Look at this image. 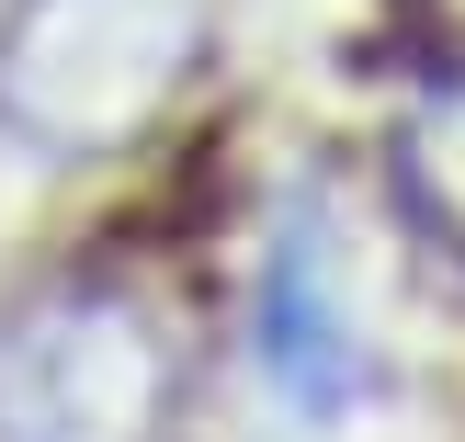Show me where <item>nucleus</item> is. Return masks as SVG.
Masks as SVG:
<instances>
[{
    "instance_id": "f257e3e1",
    "label": "nucleus",
    "mask_w": 465,
    "mask_h": 442,
    "mask_svg": "<svg viewBox=\"0 0 465 442\" xmlns=\"http://www.w3.org/2000/svg\"><path fill=\"white\" fill-rule=\"evenodd\" d=\"M159 408V352L114 307H45L0 352V442H136Z\"/></svg>"
},
{
    "instance_id": "f03ea898",
    "label": "nucleus",
    "mask_w": 465,
    "mask_h": 442,
    "mask_svg": "<svg viewBox=\"0 0 465 442\" xmlns=\"http://www.w3.org/2000/svg\"><path fill=\"white\" fill-rule=\"evenodd\" d=\"M262 363L284 375L295 408H330L341 386H352V318L318 295V250L307 239H284V261H272V284H262Z\"/></svg>"
}]
</instances>
